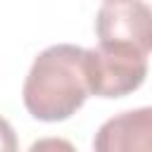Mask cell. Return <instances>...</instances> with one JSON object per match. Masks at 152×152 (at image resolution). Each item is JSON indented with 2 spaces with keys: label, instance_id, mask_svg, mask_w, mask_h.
Wrapping results in <instances>:
<instances>
[{
  "label": "cell",
  "instance_id": "obj_1",
  "mask_svg": "<svg viewBox=\"0 0 152 152\" xmlns=\"http://www.w3.org/2000/svg\"><path fill=\"white\" fill-rule=\"evenodd\" d=\"M83 57V48L59 43L45 48L33 59L21 88L24 107L33 119L55 124L69 119L83 107L90 95Z\"/></svg>",
  "mask_w": 152,
  "mask_h": 152
},
{
  "label": "cell",
  "instance_id": "obj_2",
  "mask_svg": "<svg viewBox=\"0 0 152 152\" xmlns=\"http://www.w3.org/2000/svg\"><path fill=\"white\" fill-rule=\"evenodd\" d=\"M90 95L112 100L138 90L147 78V55L126 45L97 43L83 57Z\"/></svg>",
  "mask_w": 152,
  "mask_h": 152
},
{
  "label": "cell",
  "instance_id": "obj_3",
  "mask_svg": "<svg viewBox=\"0 0 152 152\" xmlns=\"http://www.w3.org/2000/svg\"><path fill=\"white\" fill-rule=\"evenodd\" d=\"M100 43L152 52V7L142 0H104L95 17Z\"/></svg>",
  "mask_w": 152,
  "mask_h": 152
},
{
  "label": "cell",
  "instance_id": "obj_4",
  "mask_svg": "<svg viewBox=\"0 0 152 152\" xmlns=\"http://www.w3.org/2000/svg\"><path fill=\"white\" fill-rule=\"evenodd\" d=\"M93 147L97 152H152V107L107 119L95 133Z\"/></svg>",
  "mask_w": 152,
  "mask_h": 152
},
{
  "label": "cell",
  "instance_id": "obj_5",
  "mask_svg": "<svg viewBox=\"0 0 152 152\" xmlns=\"http://www.w3.org/2000/svg\"><path fill=\"white\" fill-rule=\"evenodd\" d=\"M17 150V135L7 119L0 116V152H14Z\"/></svg>",
  "mask_w": 152,
  "mask_h": 152
}]
</instances>
